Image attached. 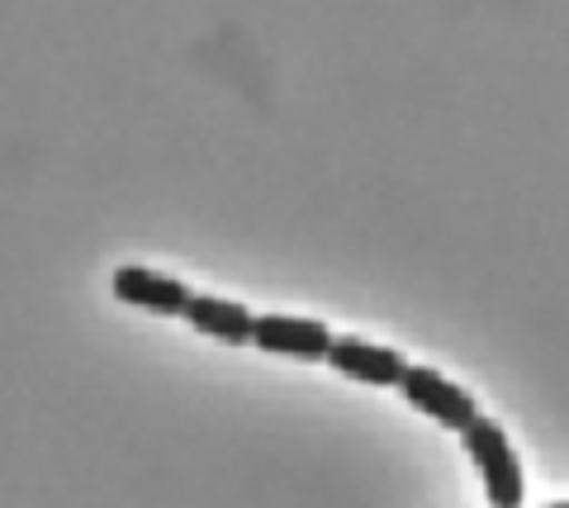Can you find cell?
Instances as JSON below:
<instances>
[{
  "label": "cell",
  "instance_id": "cell-5",
  "mask_svg": "<svg viewBox=\"0 0 569 508\" xmlns=\"http://www.w3.org/2000/svg\"><path fill=\"white\" fill-rule=\"evenodd\" d=\"M114 295L123 305L152 309V313H186L194 290L181 276H167V271H152V267H119L114 271Z\"/></svg>",
  "mask_w": 569,
  "mask_h": 508
},
{
  "label": "cell",
  "instance_id": "cell-2",
  "mask_svg": "<svg viewBox=\"0 0 569 508\" xmlns=\"http://www.w3.org/2000/svg\"><path fill=\"white\" fill-rule=\"evenodd\" d=\"M399 390L403 399L413 409H422L427 418H437L441 428H456V432H466L475 418H479V405H475V395L466 390V385H456L437 371V366H418V361H408V371L399 380Z\"/></svg>",
  "mask_w": 569,
  "mask_h": 508
},
{
  "label": "cell",
  "instance_id": "cell-1",
  "mask_svg": "<svg viewBox=\"0 0 569 508\" xmlns=\"http://www.w3.org/2000/svg\"><path fill=\"white\" fill-rule=\"evenodd\" d=\"M460 437H466V451L479 470V480H485V499L493 508H522L527 476H522V461H518V451H512L508 432L498 428L493 418L479 414Z\"/></svg>",
  "mask_w": 569,
  "mask_h": 508
},
{
  "label": "cell",
  "instance_id": "cell-4",
  "mask_svg": "<svg viewBox=\"0 0 569 508\" xmlns=\"http://www.w3.org/2000/svg\"><path fill=\"white\" fill-rule=\"evenodd\" d=\"M252 342L261 347V352L299 357V361H323L328 342H332V328L323 319H305V313H257Z\"/></svg>",
  "mask_w": 569,
  "mask_h": 508
},
{
  "label": "cell",
  "instance_id": "cell-7",
  "mask_svg": "<svg viewBox=\"0 0 569 508\" xmlns=\"http://www.w3.org/2000/svg\"><path fill=\"white\" fill-rule=\"evenodd\" d=\"M546 508H569V499H556V504H546Z\"/></svg>",
  "mask_w": 569,
  "mask_h": 508
},
{
  "label": "cell",
  "instance_id": "cell-6",
  "mask_svg": "<svg viewBox=\"0 0 569 508\" xmlns=\"http://www.w3.org/2000/svg\"><path fill=\"white\" fill-rule=\"evenodd\" d=\"M186 319L209 332V338H223V342H252V323H257V313L238 305V300H223V295H200L194 290L190 295V309H186Z\"/></svg>",
  "mask_w": 569,
  "mask_h": 508
},
{
  "label": "cell",
  "instance_id": "cell-3",
  "mask_svg": "<svg viewBox=\"0 0 569 508\" xmlns=\"http://www.w3.org/2000/svg\"><path fill=\"white\" fill-rule=\"evenodd\" d=\"M323 361L332 366V371H342V376L361 380V385H399L403 371H408V357L399 352V347L356 338V332H342V338L332 332Z\"/></svg>",
  "mask_w": 569,
  "mask_h": 508
}]
</instances>
